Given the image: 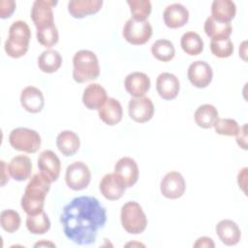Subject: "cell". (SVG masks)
Wrapping results in <instances>:
<instances>
[{"label": "cell", "instance_id": "obj_1", "mask_svg": "<svg viewBox=\"0 0 248 248\" xmlns=\"http://www.w3.org/2000/svg\"><path fill=\"white\" fill-rule=\"evenodd\" d=\"M107 222V209L100 202L89 196L73 199L64 207L60 223L66 237L78 245H90Z\"/></svg>", "mask_w": 248, "mask_h": 248}, {"label": "cell", "instance_id": "obj_2", "mask_svg": "<svg viewBox=\"0 0 248 248\" xmlns=\"http://www.w3.org/2000/svg\"><path fill=\"white\" fill-rule=\"evenodd\" d=\"M51 181L41 172L34 174L29 180L20 205L27 215H36L44 211L45 200L50 189Z\"/></svg>", "mask_w": 248, "mask_h": 248}, {"label": "cell", "instance_id": "obj_3", "mask_svg": "<svg viewBox=\"0 0 248 248\" xmlns=\"http://www.w3.org/2000/svg\"><path fill=\"white\" fill-rule=\"evenodd\" d=\"M31 31L23 20H16L9 28V36L5 42L4 49L8 56L19 58L26 54L29 48Z\"/></svg>", "mask_w": 248, "mask_h": 248}, {"label": "cell", "instance_id": "obj_4", "mask_svg": "<svg viewBox=\"0 0 248 248\" xmlns=\"http://www.w3.org/2000/svg\"><path fill=\"white\" fill-rule=\"evenodd\" d=\"M100 75V66L96 54L88 49H81L73 57V78L78 83L96 79Z\"/></svg>", "mask_w": 248, "mask_h": 248}, {"label": "cell", "instance_id": "obj_5", "mask_svg": "<svg viewBox=\"0 0 248 248\" xmlns=\"http://www.w3.org/2000/svg\"><path fill=\"white\" fill-rule=\"evenodd\" d=\"M120 220L123 229L131 234L143 232L147 226V217L137 202H128L121 207Z\"/></svg>", "mask_w": 248, "mask_h": 248}, {"label": "cell", "instance_id": "obj_6", "mask_svg": "<svg viewBox=\"0 0 248 248\" xmlns=\"http://www.w3.org/2000/svg\"><path fill=\"white\" fill-rule=\"evenodd\" d=\"M9 142L11 146L17 151L35 153L41 147L42 140L37 131L19 127L11 131Z\"/></svg>", "mask_w": 248, "mask_h": 248}, {"label": "cell", "instance_id": "obj_7", "mask_svg": "<svg viewBox=\"0 0 248 248\" xmlns=\"http://www.w3.org/2000/svg\"><path fill=\"white\" fill-rule=\"evenodd\" d=\"M124 39L131 45L140 46L146 44L152 36V27L145 21H137L129 18L124 24L122 31Z\"/></svg>", "mask_w": 248, "mask_h": 248}, {"label": "cell", "instance_id": "obj_8", "mask_svg": "<svg viewBox=\"0 0 248 248\" xmlns=\"http://www.w3.org/2000/svg\"><path fill=\"white\" fill-rule=\"evenodd\" d=\"M90 180L91 172L85 163L77 161L67 167L65 181L70 189L74 191H81L89 185Z\"/></svg>", "mask_w": 248, "mask_h": 248}, {"label": "cell", "instance_id": "obj_9", "mask_svg": "<svg viewBox=\"0 0 248 248\" xmlns=\"http://www.w3.org/2000/svg\"><path fill=\"white\" fill-rule=\"evenodd\" d=\"M57 4V1L50 0H36L31 9V18L37 30L48 27L54 24L52 8Z\"/></svg>", "mask_w": 248, "mask_h": 248}, {"label": "cell", "instance_id": "obj_10", "mask_svg": "<svg viewBox=\"0 0 248 248\" xmlns=\"http://www.w3.org/2000/svg\"><path fill=\"white\" fill-rule=\"evenodd\" d=\"M186 189V183L182 174L172 170L168 172L161 180L160 190L162 195L170 200L180 198Z\"/></svg>", "mask_w": 248, "mask_h": 248}, {"label": "cell", "instance_id": "obj_11", "mask_svg": "<svg viewBox=\"0 0 248 248\" xmlns=\"http://www.w3.org/2000/svg\"><path fill=\"white\" fill-rule=\"evenodd\" d=\"M128 112L131 119L137 123L149 121L154 114V106L150 98H132L128 104Z\"/></svg>", "mask_w": 248, "mask_h": 248}, {"label": "cell", "instance_id": "obj_12", "mask_svg": "<svg viewBox=\"0 0 248 248\" xmlns=\"http://www.w3.org/2000/svg\"><path fill=\"white\" fill-rule=\"evenodd\" d=\"M187 77L189 81L197 88H205L208 86L213 78L211 66L205 61L198 60L190 64Z\"/></svg>", "mask_w": 248, "mask_h": 248}, {"label": "cell", "instance_id": "obj_13", "mask_svg": "<svg viewBox=\"0 0 248 248\" xmlns=\"http://www.w3.org/2000/svg\"><path fill=\"white\" fill-rule=\"evenodd\" d=\"M126 190V186L121 177L113 173H107L100 182V192L103 197L109 201L119 200Z\"/></svg>", "mask_w": 248, "mask_h": 248}, {"label": "cell", "instance_id": "obj_14", "mask_svg": "<svg viewBox=\"0 0 248 248\" xmlns=\"http://www.w3.org/2000/svg\"><path fill=\"white\" fill-rule=\"evenodd\" d=\"M38 168L43 175L48 178L51 182H54L59 177L61 163L58 156L53 151L44 150L39 155Z\"/></svg>", "mask_w": 248, "mask_h": 248}, {"label": "cell", "instance_id": "obj_15", "mask_svg": "<svg viewBox=\"0 0 248 248\" xmlns=\"http://www.w3.org/2000/svg\"><path fill=\"white\" fill-rule=\"evenodd\" d=\"M156 89L162 99L167 101L173 100L179 93V79L173 74L162 73L156 79Z\"/></svg>", "mask_w": 248, "mask_h": 248}, {"label": "cell", "instance_id": "obj_16", "mask_svg": "<svg viewBox=\"0 0 248 248\" xmlns=\"http://www.w3.org/2000/svg\"><path fill=\"white\" fill-rule=\"evenodd\" d=\"M124 86L133 98L143 97L150 88V79L144 73L134 72L125 78Z\"/></svg>", "mask_w": 248, "mask_h": 248}, {"label": "cell", "instance_id": "obj_17", "mask_svg": "<svg viewBox=\"0 0 248 248\" xmlns=\"http://www.w3.org/2000/svg\"><path fill=\"white\" fill-rule=\"evenodd\" d=\"M114 172L121 177L126 188L134 186L139 178L138 164L130 157L119 159L114 166Z\"/></svg>", "mask_w": 248, "mask_h": 248}, {"label": "cell", "instance_id": "obj_18", "mask_svg": "<svg viewBox=\"0 0 248 248\" xmlns=\"http://www.w3.org/2000/svg\"><path fill=\"white\" fill-rule=\"evenodd\" d=\"M216 233L221 242L227 246L236 245L241 238V232L238 225L232 220L224 219L217 223Z\"/></svg>", "mask_w": 248, "mask_h": 248}, {"label": "cell", "instance_id": "obj_19", "mask_svg": "<svg viewBox=\"0 0 248 248\" xmlns=\"http://www.w3.org/2000/svg\"><path fill=\"white\" fill-rule=\"evenodd\" d=\"M163 19L169 28H180L188 22L189 12L182 4L173 3L165 9Z\"/></svg>", "mask_w": 248, "mask_h": 248}, {"label": "cell", "instance_id": "obj_20", "mask_svg": "<svg viewBox=\"0 0 248 248\" xmlns=\"http://www.w3.org/2000/svg\"><path fill=\"white\" fill-rule=\"evenodd\" d=\"M21 107L28 112L38 113L45 106V99L42 91L35 86H27L20 93Z\"/></svg>", "mask_w": 248, "mask_h": 248}, {"label": "cell", "instance_id": "obj_21", "mask_svg": "<svg viewBox=\"0 0 248 248\" xmlns=\"http://www.w3.org/2000/svg\"><path fill=\"white\" fill-rule=\"evenodd\" d=\"M108 95L106 89L99 83H90L82 94V103L90 110L99 109L107 101Z\"/></svg>", "mask_w": 248, "mask_h": 248}, {"label": "cell", "instance_id": "obj_22", "mask_svg": "<svg viewBox=\"0 0 248 248\" xmlns=\"http://www.w3.org/2000/svg\"><path fill=\"white\" fill-rule=\"evenodd\" d=\"M98 114L105 124L114 126L122 119V106L118 100L114 98H108L105 104L98 109Z\"/></svg>", "mask_w": 248, "mask_h": 248}, {"label": "cell", "instance_id": "obj_23", "mask_svg": "<svg viewBox=\"0 0 248 248\" xmlns=\"http://www.w3.org/2000/svg\"><path fill=\"white\" fill-rule=\"evenodd\" d=\"M102 6V0H72L68 3V12L75 18H82L98 13Z\"/></svg>", "mask_w": 248, "mask_h": 248}, {"label": "cell", "instance_id": "obj_24", "mask_svg": "<svg viewBox=\"0 0 248 248\" xmlns=\"http://www.w3.org/2000/svg\"><path fill=\"white\" fill-rule=\"evenodd\" d=\"M10 175L16 181L27 180L31 176L32 162L25 155H17L12 158L8 166Z\"/></svg>", "mask_w": 248, "mask_h": 248}, {"label": "cell", "instance_id": "obj_25", "mask_svg": "<svg viewBox=\"0 0 248 248\" xmlns=\"http://www.w3.org/2000/svg\"><path fill=\"white\" fill-rule=\"evenodd\" d=\"M56 146L62 155L70 157L78 151L80 140L75 132L65 130L58 134L56 138Z\"/></svg>", "mask_w": 248, "mask_h": 248}, {"label": "cell", "instance_id": "obj_26", "mask_svg": "<svg viewBox=\"0 0 248 248\" xmlns=\"http://www.w3.org/2000/svg\"><path fill=\"white\" fill-rule=\"evenodd\" d=\"M236 6L232 0H214L211 4V16L221 22H229L235 16Z\"/></svg>", "mask_w": 248, "mask_h": 248}, {"label": "cell", "instance_id": "obj_27", "mask_svg": "<svg viewBox=\"0 0 248 248\" xmlns=\"http://www.w3.org/2000/svg\"><path fill=\"white\" fill-rule=\"evenodd\" d=\"M206 36L211 40H223L230 38L232 28L229 22H221L214 19L212 16H208L203 26Z\"/></svg>", "mask_w": 248, "mask_h": 248}, {"label": "cell", "instance_id": "obj_28", "mask_svg": "<svg viewBox=\"0 0 248 248\" xmlns=\"http://www.w3.org/2000/svg\"><path fill=\"white\" fill-rule=\"evenodd\" d=\"M219 118L217 108L209 104L200 106L194 114L196 124L203 129H209L214 126L215 122Z\"/></svg>", "mask_w": 248, "mask_h": 248}, {"label": "cell", "instance_id": "obj_29", "mask_svg": "<svg viewBox=\"0 0 248 248\" xmlns=\"http://www.w3.org/2000/svg\"><path fill=\"white\" fill-rule=\"evenodd\" d=\"M62 65V57L57 50L46 49L38 57L39 69L46 74L56 72Z\"/></svg>", "mask_w": 248, "mask_h": 248}, {"label": "cell", "instance_id": "obj_30", "mask_svg": "<svg viewBox=\"0 0 248 248\" xmlns=\"http://www.w3.org/2000/svg\"><path fill=\"white\" fill-rule=\"evenodd\" d=\"M180 46L183 51L188 55H199L203 50V41L201 36L193 31L186 32L182 35Z\"/></svg>", "mask_w": 248, "mask_h": 248}, {"label": "cell", "instance_id": "obj_31", "mask_svg": "<svg viewBox=\"0 0 248 248\" xmlns=\"http://www.w3.org/2000/svg\"><path fill=\"white\" fill-rule=\"evenodd\" d=\"M26 228L33 234H44L50 229V221L47 214L42 211L36 215H27Z\"/></svg>", "mask_w": 248, "mask_h": 248}, {"label": "cell", "instance_id": "obj_32", "mask_svg": "<svg viewBox=\"0 0 248 248\" xmlns=\"http://www.w3.org/2000/svg\"><path fill=\"white\" fill-rule=\"evenodd\" d=\"M151 53L157 60L162 62H169L174 57L175 48L170 41L161 39L157 40L151 46Z\"/></svg>", "mask_w": 248, "mask_h": 248}, {"label": "cell", "instance_id": "obj_33", "mask_svg": "<svg viewBox=\"0 0 248 248\" xmlns=\"http://www.w3.org/2000/svg\"><path fill=\"white\" fill-rule=\"evenodd\" d=\"M130 12L133 19L137 21H145L151 13V2L149 0H128Z\"/></svg>", "mask_w": 248, "mask_h": 248}, {"label": "cell", "instance_id": "obj_34", "mask_svg": "<svg viewBox=\"0 0 248 248\" xmlns=\"http://www.w3.org/2000/svg\"><path fill=\"white\" fill-rule=\"evenodd\" d=\"M21 219L17 211L13 209H5L0 214V224L2 229L10 233L16 232L20 227Z\"/></svg>", "mask_w": 248, "mask_h": 248}, {"label": "cell", "instance_id": "obj_35", "mask_svg": "<svg viewBox=\"0 0 248 248\" xmlns=\"http://www.w3.org/2000/svg\"><path fill=\"white\" fill-rule=\"evenodd\" d=\"M58 39L59 35L55 24L37 30V40L46 47H51L56 45L58 43Z\"/></svg>", "mask_w": 248, "mask_h": 248}, {"label": "cell", "instance_id": "obj_36", "mask_svg": "<svg viewBox=\"0 0 248 248\" xmlns=\"http://www.w3.org/2000/svg\"><path fill=\"white\" fill-rule=\"evenodd\" d=\"M210 50L216 57L227 58L233 52V44L230 38L223 40H211Z\"/></svg>", "mask_w": 248, "mask_h": 248}, {"label": "cell", "instance_id": "obj_37", "mask_svg": "<svg viewBox=\"0 0 248 248\" xmlns=\"http://www.w3.org/2000/svg\"><path fill=\"white\" fill-rule=\"evenodd\" d=\"M213 127L216 134L229 137L236 136L240 128L238 123L232 118H218Z\"/></svg>", "mask_w": 248, "mask_h": 248}, {"label": "cell", "instance_id": "obj_38", "mask_svg": "<svg viewBox=\"0 0 248 248\" xmlns=\"http://www.w3.org/2000/svg\"><path fill=\"white\" fill-rule=\"evenodd\" d=\"M16 4L14 0H1L0 1V17H10L15 12Z\"/></svg>", "mask_w": 248, "mask_h": 248}, {"label": "cell", "instance_id": "obj_39", "mask_svg": "<svg viewBox=\"0 0 248 248\" xmlns=\"http://www.w3.org/2000/svg\"><path fill=\"white\" fill-rule=\"evenodd\" d=\"M246 127L247 125L244 124L242 127L239 128L238 133L236 134V142L237 144L243 148L246 149V142H247V132H246Z\"/></svg>", "mask_w": 248, "mask_h": 248}, {"label": "cell", "instance_id": "obj_40", "mask_svg": "<svg viewBox=\"0 0 248 248\" xmlns=\"http://www.w3.org/2000/svg\"><path fill=\"white\" fill-rule=\"evenodd\" d=\"M194 247H207V248H213L215 246L212 238L207 236H202L199 237L196 242L193 245Z\"/></svg>", "mask_w": 248, "mask_h": 248}, {"label": "cell", "instance_id": "obj_41", "mask_svg": "<svg viewBox=\"0 0 248 248\" xmlns=\"http://www.w3.org/2000/svg\"><path fill=\"white\" fill-rule=\"evenodd\" d=\"M246 177H247V168H244L238 172V176H237V183L239 185V188H241L244 193H246L245 191Z\"/></svg>", "mask_w": 248, "mask_h": 248}, {"label": "cell", "instance_id": "obj_42", "mask_svg": "<svg viewBox=\"0 0 248 248\" xmlns=\"http://www.w3.org/2000/svg\"><path fill=\"white\" fill-rule=\"evenodd\" d=\"M8 166L4 161H1V186H4L9 181V169L6 170Z\"/></svg>", "mask_w": 248, "mask_h": 248}, {"label": "cell", "instance_id": "obj_43", "mask_svg": "<svg viewBox=\"0 0 248 248\" xmlns=\"http://www.w3.org/2000/svg\"><path fill=\"white\" fill-rule=\"evenodd\" d=\"M34 246H55L53 243L51 242H46V241H42V242H38L36 243Z\"/></svg>", "mask_w": 248, "mask_h": 248}]
</instances>
